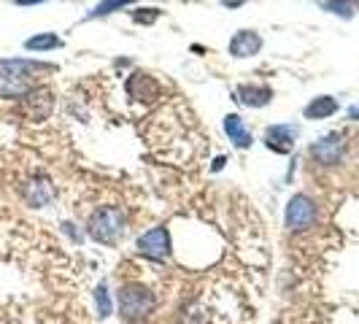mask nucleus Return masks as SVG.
<instances>
[{"label":"nucleus","instance_id":"6","mask_svg":"<svg viewBox=\"0 0 359 324\" xmlns=\"http://www.w3.org/2000/svg\"><path fill=\"white\" fill-rule=\"evenodd\" d=\"M127 95L135 100H157L160 97V84L149 76V73H133L127 79Z\"/></svg>","mask_w":359,"mask_h":324},{"label":"nucleus","instance_id":"4","mask_svg":"<svg viewBox=\"0 0 359 324\" xmlns=\"http://www.w3.org/2000/svg\"><path fill=\"white\" fill-rule=\"evenodd\" d=\"M138 252L149 259H165L170 254V235L165 227H151L138 238Z\"/></svg>","mask_w":359,"mask_h":324},{"label":"nucleus","instance_id":"16","mask_svg":"<svg viewBox=\"0 0 359 324\" xmlns=\"http://www.w3.org/2000/svg\"><path fill=\"white\" fill-rule=\"evenodd\" d=\"M324 8L330 14H338L343 19L354 17V0H324Z\"/></svg>","mask_w":359,"mask_h":324},{"label":"nucleus","instance_id":"5","mask_svg":"<svg viewBox=\"0 0 359 324\" xmlns=\"http://www.w3.org/2000/svg\"><path fill=\"white\" fill-rule=\"evenodd\" d=\"M311 154H313V160L322 162V165H335L343 157V138L338 133L324 135L322 141H316V144L311 146Z\"/></svg>","mask_w":359,"mask_h":324},{"label":"nucleus","instance_id":"14","mask_svg":"<svg viewBox=\"0 0 359 324\" xmlns=\"http://www.w3.org/2000/svg\"><path fill=\"white\" fill-rule=\"evenodd\" d=\"M60 46H62V41L54 36V33H38V36L25 41V49L27 52H49V49H60Z\"/></svg>","mask_w":359,"mask_h":324},{"label":"nucleus","instance_id":"11","mask_svg":"<svg viewBox=\"0 0 359 324\" xmlns=\"http://www.w3.org/2000/svg\"><path fill=\"white\" fill-rule=\"evenodd\" d=\"M294 135H297V130L289 125H276L268 130V146L270 149H276V151H281V154H287L292 144H294Z\"/></svg>","mask_w":359,"mask_h":324},{"label":"nucleus","instance_id":"18","mask_svg":"<svg viewBox=\"0 0 359 324\" xmlns=\"http://www.w3.org/2000/svg\"><path fill=\"white\" fill-rule=\"evenodd\" d=\"M348 119H351V122H359V106L348 108Z\"/></svg>","mask_w":359,"mask_h":324},{"label":"nucleus","instance_id":"19","mask_svg":"<svg viewBox=\"0 0 359 324\" xmlns=\"http://www.w3.org/2000/svg\"><path fill=\"white\" fill-rule=\"evenodd\" d=\"M17 6H38V3H46V0H14Z\"/></svg>","mask_w":359,"mask_h":324},{"label":"nucleus","instance_id":"9","mask_svg":"<svg viewBox=\"0 0 359 324\" xmlns=\"http://www.w3.org/2000/svg\"><path fill=\"white\" fill-rule=\"evenodd\" d=\"M224 133L230 135V141H233L238 149H249V146L254 144L252 133L246 130L243 119H241L238 114H227V116H224Z\"/></svg>","mask_w":359,"mask_h":324},{"label":"nucleus","instance_id":"15","mask_svg":"<svg viewBox=\"0 0 359 324\" xmlns=\"http://www.w3.org/2000/svg\"><path fill=\"white\" fill-rule=\"evenodd\" d=\"M133 3H138V0H100L95 8H92L87 19H97V17H108V14H114V11H122L127 6H133Z\"/></svg>","mask_w":359,"mask_h":324},{"label":"nucleus","instance_id":"1","mask_svg":"<svg viewBox=\"0 0 359 324\" xmlns=\"http://www.w3.org/2000/svg\"><path fill=\"white\" fill-rule=\"evenodd\" d=\"M154 306H157V300L144 284H125L119 289V311H122L125 322H141L154 311Z\"/></svg>","mask_w":359,"mask_h":324},{"label":"nucleus","instance_id":"3","mask_svg":"<svg viewBox=\"0 0 359 324\" xmlns=\"http://www.w3.org/2000/svg\"><path fill=\"white\" fill-rule=\"evenodd\" d=\"M287 227L292 233H303L308 227L316 224V203L308 198V195H294L287 203Z\"/></svg>","mask_w":359,"mask_h":324},{"label":"nucleus","instance_id":"20","mask_svg":"<svg viewBox=\"0 0 359 324\" xmlns=\"http://www.w3.org/2000/svg\"><path fill=\"white\" fill-rule=\"evenodd\" d=\"M222 6H230V8H235V6H243V0H222Z\"/></svg>","mask_w":359,"mask_h":324},{"label":"nucleus","instance_id":"10","mask_svg":"<svg viewBox=\"0 0 359 324\" xmlns=\"http://www.w3.org/2000/svg\"><path fill=\"white\" fill-rule=\"evenodd\" d=\"M25 106H27V114L33 119H46L49 111H52V95L46 90H36L25 95Z\"/></svg>","mask_w":359,"mask_h":324},{"label":"nucleus","instance_id":"13","mask_svg":"<svg viewBox=\"0 0 359 324\" xmlns=\"http://www.w3.org/2000/svg\"><path fill=\"white\" fill-rule=\"evenodd\" d=\"M270 97H273V90H270V87H241V90H238V100H241L243 106H252V108L268 106Z\"/></svg>","mask_w":359,"mask_h":324},{"label":"nucleus","instance_id":"7","mask_svg":"<svg viewBox=\"0 0 359 324\" xmlns=\"http://www.w3.org/2000/svg\"><path fill=\"white\" fill-rule=\"evenodd\" d=\"M262 49V38L254 30H238L230 41V54L243 60V57H254V54Z\"/></svg>","mask_w":359,"mask_h":324},{"label":"nucleus","instance_id":"12","mask_svg":"<svg viewBox=\"0 0 359 324\" xmlns=\"http://www.w3.org/2000/svg\"><path fill=\"white\" fill-rule=\"evenodd\" d=\"M338 111V100L330 95H319L306 106V119H327Z\"/></svg>","mask_w":359,"mask_h":324},{"label":"nucleus","instance_id":"21","mask_svg":"<svg viewBox=\"0 0 359 324\" xmlns=\"http://www.w3.org/2000/svg\"><path fill=\"white\" fill-rule=\"evenodd\" d=\"M224 157H216V162H214V170H222V168H224Z\"/></svg>","mask_w":359,"mask_h":324},{"label":"nucleus","instance_id":"17","mask_svg":"<svg viewBox=\"0 0 359 324\" xmlns=\"http://www.w3.org/2000/svg\"><path fill=\"white\" fill-rule=\"evenodd\" d=\"M95 303H97L100 319H108V316H111V297H108V289L103 287V284L95 289Z\"/></svg>","mask_w":359,"mask_h":324},{"label":"nucleus","instance_id":"2","mask_svg":"<svg viewBox=\"0 0 359 324\" xmlns=\"http://www.w3.org/2000/svg\"><path fill=\"white\" fill-rule=\"evenodd\" d=\"M125 233V216L119 208H100L90 219V235L97 243L114 246L119 243V238Z\"/></svg>","mask_w":359,"mask_h":324},{"label":"nucleus","instance_id":"8","mask_svg":"<svg viewBox=\"0 0 359 324\" xmlns=\"http://www.w3.org/2000/svg\"><path fill=\"white\" fill-rule=\"evenodd\" d=\"M0 68L8 76H14V79H22V81L38 71H52V65L36 62V60H0Z\"/></svg>","mask_w":359,"mask_h":324}]
</instances>
